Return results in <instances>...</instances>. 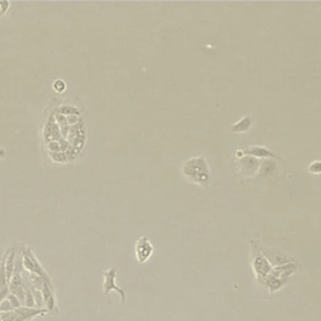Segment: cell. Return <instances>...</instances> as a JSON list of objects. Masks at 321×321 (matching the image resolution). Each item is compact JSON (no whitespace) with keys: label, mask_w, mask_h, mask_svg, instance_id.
<instances>
[{"label":"cell","mask_w":321,"mask_h":321,"mask_svg":"<svg viewBox=\"0 0 321 321\" xmlns=\"http://www.w3.org/2000/svg\"><path fill=\"white\" fill-rule=\"evenodd\" d=\"M39 291H40L41 298H43V304L47 305L48 313H57V301L54 292H53V285L43 282Z\"/></svg>","instance_id":"obj_7"},{"label":"cell","mask_w":321,"mask_h":321,"mask_svg":"<svg viewBox=\"0 0 321 321\" xmlns=\"http://www.w3.org/2000/svg\"><path fill=\"white\" fill-rule=\"evenodd\" d=\"M250 126H251V120H250V117H245L242 120H241V122H239L237 124H235V126L232 127V131L245 132L250 128Z\"/></svg>","instance_id":"obj_13"},{"label":"cell","mask_w":321,"mask_h":321,"mask_svg":"<svg viewBox=\"0 0 321 321\" xmlns=\"http://www.w3.org/2000/svg\"><path fill=\"white\" fill-rule=\"evenodd\" d=\"M6 256H8V250H6L5 255L0 261V290L5 289V287H9V281L6 279V271H5V261H6Z\"/></svg>","instance_id":"obj_11"},{"label":"cell","mask_w":321,"mask_h":321,"mask_svg":"<svg viewBox=\"0 0 321 321\" xmlns=\"http://www.w3.org/2000/svg\"><path fill=\"white\" fill-rule=\"evenodd\" d=\"M47 309H34V307H18L9 311H0V321H28L39 315L47 314Z\"/></svg>","instance_id":"obj_4"},{"label":"cell","mask_w":321,"mask_h":321,"mask_svg":"<svg viewBox=\"0 0 321 321\" xmlns=\"http://www.w3.org/2000/svg\"><path fill=\"white\" fill-rule=\"evenodd\" d=\"M153 252V247L147 237H140L136 245V255L140 262H144L151 257Z\"/></svg>","instance_id":"obj_8"},{"label":"cell","mask_w":321,"mask_h":321,"mask_svg":"<svg viewBox=\"0 0 321 321\" xmlns=\"http://www.w3.org/2000/svg\"><path fill=\"white\" fill-rule=\"evenodd\" d=\"M116 276H117V270L116 269H111L103 274V292L105 295H108L109 292L116 290L122 298V302H126V294L116 285Z\"/></svg>","instance_id":"obj_5"},{"label":"cell","mask_w":321,"mask_h":321,"mask_svg":"<svg viewBox=\"0 0 321 321\" xmlns=\"http://www.w3.org/2000/svg\"><path fill=\"white\" fill-rule=\"evenodd\" d=\"M47 149L49 153H54V152H61L60 149V144L57 140H53V142H49L47 143Z\"/></svg>","instance_id":"obj_18"},{"label":"cell","mask_w":321,"mask_h":321,"mask_svg":"<svg viewBox=\"0 0 321 321\" xmlns=\"http://www.w3.org/2000/svg\"><path fill=\"white\" fill-rule=\"evenodd\" d=\"M64 153H65V156H67V158H68V162H69V160H76V158L78 157V155H79V152L77 151L76 148H74L73 146L68 147V148L64 151Z\"/></svg>","instance_id":"obj_15"},{"label":"cell","mask_w":321,"mask_h":321,"mask_svg":"<svg viewBox=\"0 0 321 321\" xmlns=\"http://www.w3.org/2000/svg\"><path fill=\"white\" fill-rule=\"evenodd\" d=\"M43 138L47 143L53 142V140H57V142H58L60 138H63L60 135V127L57 124L56 120H54V114H52V116L48 118L47 123L44 124Z\"/></svg>","instance_id":"obj_6"},{"label":"cell","mask_w":321,"mask_h":321,"mask_svg":"<svg viewBox=\"0 0 321 321\" xmlns=\"http://www.w3.org/2000/svg\"><path fill=\"white\" fill-rule=\"evenodd\" d=\"M49 157L52 158L54 162L57 163H67L68 158L65 156L64 152H54V153H49Z\"/></svg>","instance_id":"obj_14"},{"label":"cell","mask_w":321,"mask_h":321,"mask_svg":"<svg viewBox=\"0 0 321 321\" xmlns=\"http://www.w3.org/2000/svg\"><path fill=\"white\" fill-rule=\"evenodd\" d=\"M61 137L67 140L73 146L74 148L80 152L85 146V140H87V133H85V127L83 120H79L76 126H65L60 128Z\"/></svg>","instance_id":"obj_1"},{"label":"cell","mask_w":321,"mask_h":321,"mask_svg":"<svg viewBox=\"0 0 321 321\" xmlns=\"http://www.w3.org/2000/svg\"><path fill=\"white\" fill-rule=\"evenodd\" d=\"M21 262H23V267L25 271H28L29 274H35L40 276L44 281L49 285H52V280H50L49 275L48 272L44 270L43 266L40 265V262L38 261V259L35 257V255L33 254L32 250L28 247L21 248Z\"/></svg>","instance_id":"obj_3"},{"label":"cell","mask_w":321,"mask_h":321,"mask_svg":"<svg viewBox=\"0 0 321 321\" xmlns=\"http://www.w3.org/2000/svg\"><path fill=\"white\" fill-rule=\"evenodd\" d=\"M6 300H8V302L10 304V306H12L13 309H18V307H21L20 301L18 300L17 296L13 295V294H9L8 298H6Z\"/></svg>","instance_id":"obj_17"},{"label":"cell","mask_w":321,"mask_h":321,"mask_svg":"<svg viewBox=\"0 0 321 321\" xmlns=\"http://www.w3.org/2000/svg\"><path fill=\"white\" fill-rule=\"evenodd\" d=\"M245 153H250V155H255V156H262V157L269 156V157L279 158L278 156L274 155L272 152H270L269 149L263 148V147H250V148L245 149Z\"/></svg>","instance_id":"obj_12"},{"label":"cell","mask_w":321,"mask_h":321,"mask_svg":"<svg viewBox=\"0 0 321 321\" xmlns=\"http://www.w3.org/2000/svg\"><path fill=\"white\" fill-rule=\"evenodd\" d=\"M54 114V120H56L57 124H58L59 127H65L68 126V122H67V117L65 116H63V114H57V113H53Z\"/></svg>","instance_id":"obj_19"},{"label":"cell","mask_w":321,"mask_h":321,"mask_svg":"<svg viewBox=\"0 0 321 321\" xmlns=\"http://www.w3.org/2000/svg\"><path fill=\"white\" fill-rule=\"evenodd\" d=\"M82 120V118H79V116H68L67 117L68 126H76L77 123H79V120Z\"/></svg>","instance_id":"obj_21"},{"label":"cell","mask_w":321,"mask_h":321,"mask_svg":"<svg viewBox=\"0 0 321 321\" xmlns=\"http://www.w3.org/2000/svg\"><path fill=\"white\" fill-rule=\"evenodd\" d=\"M184 175L190 177L192 181L199 183H206L208 180V167L204 157H199L190 160L184 164Z\"/></svg>","instance_id":"obj_2"},{"label":"cell","mask_w":321,"mask_h":321,"mask_svg":"<svg viewBox=\"0 0 321 321\" xmlns=\"http://www.w3.org/2000/svg\"><path fill=\"white\" fill-rule=\"evenodd\" d=\"M53 111H54V113L63 114L65 117H68V116H80V114H82L80 109L74 107V105L69 104H61L59 105V107H56Z\"/></svg>","instance_id":"obj_10"},{"label":"cell","mask_w":321,"mask_h":321,"mask_svg":"<svg viewBox=\"0 0 321 321\" xmlns=\"http://www.w3.org/2000/svg\"><path fill=\"white\" fill-rule=\"evenodd\" d=\"M53 88H54V91L57 93H63L65 91V88H67V84H65L64 80H61V79H57L54 84H53Z\"/></svg>","instance_id":"obj_16"},{"label":"cell","mask_w":321,"mask_h":321,"mask_svg":"<svg viewBox=\"0 0 321 321\" xmlns=\"http://www.w3.org/2000/svg\"><path fill=\"white\" fill-rule=\"evenodd\" d=\"M9 6H10V3H9V1H6V0L0 1V17H1V15H4L6 12H8Z\"/></svg>","instance_id":"obj_20"},{"label":"cell","mask_w":321,"mask_h":321,"mask_svg":"<svg viewBox=\"0 0 321 321\" xmlns=\"http://www.w3.org/2000/svg\"><path fill=\"white\" fill-rule=\"evenodd\" d=\"M15 259H17V248L15 247L8 248V256H6V261H5V271H6V279H8V281H10V279L13 278V274H14Z\"/></svg>","instance_id":"obj_9"}]
</instances>
